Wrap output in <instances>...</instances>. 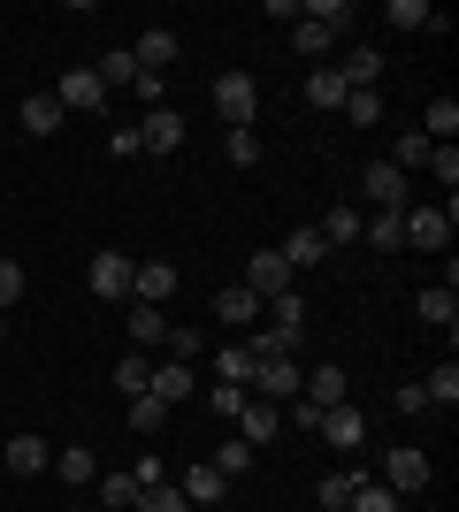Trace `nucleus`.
Returning <instances> with one entry per match:
<instances>
[{
	"label": "nucleus",
	"mask_w": 459,
	"mask_h": 512,
	"mask_svg": "<svg viewBox=\"0 0 459 512\" xmlns=\"http://www.w3.org/2000/svg\"><path fill=\"white\" fill-rule=\"evenodd\" d=\"M0 459H8V474H46L54 467V444H46V436H8Z\"/></svg>",
	"instance_id": "obj_15"
},
{
	"label": "nucleus",
	"mask_w": 459,
	"mask_h": 512,
	"mask_svg": "<svg viewBox=\"0 0 459 512\" xmlns=\"http://www.w3.org/2000/svg\"><path fill=\"white\" fill-rule=\"evenodd\" d=\"M192 390H199V375H192L184 360H161V367L146 375V398H161V406H184Z\"/></svg>",
	"instance_id": "obj_9"
},
{
	"label": "nucleus",
	"mask_w": 459,
	"mask_h": 512,
	"mask_svg": "<svg viewBox=\"0 0 459 512\" xmlns=\"http://www.w3.org/2000/svg\"><path fill=\"white\" fill-rule=\"evenodd\" d=\"M131 268H138V260L108 245V253H92V260H85V283L100 291V299H131Z\"/></svg>",
	"instance_id": "obj_5"
},
{
	"label": "nucleus",
	"mask_w": 459,
	"mask_h": 512,
	"mask_svg": "<svg viewBox=\"0 0 459 512\" xmlns=\"http://www.w3.org/2000/svg\"><path fill=\"white\" fill-rule=\"evenodd\" d=\"M207 459H215V467H222V474H230V482H238V474H245V467H253V444H245V436H222V444H215V451H207Z\"/></svg>",
	"instance_id": "obj_34"
},
{
	"label": "nucleus",
	"mask_w": 459,
	"mask_h": 512,
	"mask_svg": "<svg viewBox=\"0 0 459 512\" xmlns=\"http://www.w3.org/2000/svg\"><path fill=\"white\" fill-rule=\"evenodd\" d=\"M314 436H322L329 451H360V436H368V421H360V406H352V398H345V406H329L322 421H314Z\"/></svg>",
	"instance_id": "obj_7"
},
{
	"label": "nucleus",
	"mask_w": 459,
	"mask_h": 512,
	"mask_svg": "<svg viewBox=\"0 0 459 512\" xmlns=\"http://www.w3.org/2000/svg\"><path fill=\"white\" fill-rule=\"evenodd\" d=\"M429 169H437L444 199H452V184H459V146H437V153H429Z\"/></svg>",
	"instance_id": "obj_46"
},
{
	"label": "nucleus",
	"mask_w": 459,
	"mask_h": 512,
	"mask_svg": "<svg viewBox=\"0 0 459 512\" xmlns=\"http://www.w3.org/2000/svg\"><path fill=\"white\" fill-rule=\"evenodd\" d=\"M16 299H23V268H16V260H0V314H8Z\"/></svg>",
	"instance_id": "obj_48"
},
{
	"label": "nucleus",
	"mask_w": 459,
	"mask_h": 512,
	"mask_svg": "<svg viewBox=\"0 0 459 512\" xmlns=\"http://www.w3.org/2000/svg\"><path fill=\"white\" fill-rule=\"evenodd\" d=\"M268 329H284V337H299V329H306V299H299V291L268 299Z\"/></svg>",
	"instance_id": "obj_31"
},
{
	"label": "nucleus",
	"mask_w": 459,
	"mask_h": 512,
	"mask_svg": "<svg viewBox=\"0 0 459 512\" xmlns=\"http://www.w3.org/2000/svg\"><path fill=\"white\" fill-rule=\"evenodd\" d=\"M215 314L230 321V329H253V321H261V299H253L245 283H230V291H215Z\"/></svg>",
	"instance_id": "obj_21"
},
{
	"label": "nucleus",
	"mask_w": 459,
	"mask_h": 512,
	"mask_svg": "<svg viewBox=\"0 0 459 512\" xmlns=\"http://www.w3.org/2000/svg\"><path fill=\"white\" fill-rule=\"evenodd\" d=\"M207 413H215V421H238V413H245V390L238 383H215V390H207Z\"/></svg>",
	"instance_id": "obj_42"
},
{
	"label": "nucleus",
	"mask_w": 459,
	"mask_h": 512,
	"mask_svg": "<svg viewBox=\"0 0 459 512\" xmlns=\"http://www.w3.org/2000/svg\"><path fill=\"white\" fill-rule=\"evenodd\" d=\"M108 92H131V77H138V62H131V46H115V54H100V69H92Z\"/></svg>",
	"instance_id": "obj_30"
},
{
	"label": "nucleus",
	"mask_w": 459,
	"mask_h": 512,
	"mask_svg": "<svg viewBox=\"0 0 459 512\" xmlns=\"http://www.w3.org/2000/svg\"><path fill=\"white\" fill-rule=\"evenodd\" d=\"M345 512H398V497L383 490V482H360V497H352Z\"/></svg>",
	"instance_id": "obj_45"
},
{
	"label": "nucleus",
	"mask_w": 459,
	"mask_h": 512,
	"mask_svg": "<svg viewBox=\"0 0 459 512\" xmlns=\"http://www.w3.org/2000/svg\"><path fill=\"white\" fill-rule=\"evenodd\" d=\"M276 428H284V406H268V398H245V413H238V436L253 451L261 444H276Z\"/></svg>",
	"instance_id": "obj_13"
},
{
	"label": "nucleus",
	"mask_w": 459,
	"mask_h": 512,
	"mask_svg": "<svg viewBox=\"0 0 459 512\" xmlns=\"http://www.w3.org/2000/svg\"><path fill=\"white\" fill-rule=\"evenodd\" d=\"M360 482H368V474H329L322 482V512H345L352 497H360Z\"/></svg>",
	"instance_id": "obj_38"
},
{
	"label": "nucleus",
	"mask_w": 459,
	"mask_h": 512,
	"mask_svg": "<svg viewBox=\"0 0 459 512\" xmlns=\"http://www.w3.org/2000/svg\"><path fill=\"white\" fill-rule=\"evenodd\" d=\"M54 474H62L69 490H85V482H100V459L85 444H69V451H54Z\"/></svg>",
	"instance_id": "obj_23"
},
{
	"label": "nucleus",
	"mask_w": 459,
	"mask_h": 512,
	"mask_svg": "<svg viewBox=\"0 0 459 512\" xmlns=\"http://www.w3.org/2000/svg\"><path fill=\"white\" fill-rule=\"evenodd\" d=\"M100 505H108V512L138 505V482H131V474H100Z\"/></svg>",
	"instance_id": "obj_41"
},
{
	"label": "nucleus",
	"mask_w": 459,
	"mask_h": 512,
	"mask_svg": "<svg viewBox=\"0 0 459 512\" xmlns=\"http://www.w3.org/2000/svg\"><path fill=\"white\" fill-rule=\"evenodd\" d=\"M131 92H138V107H146V115H153V107H161V92H169V85H161V77H146V69H138V77H131Z\"/></svg>",
	"instance_id": "obj_49"
},
{
	"label": "nucleus",
	"mask_w": 459,
	"mask_h": 512,
	"mask_svg": "<svg viewBox=\"0 0 459 512\" xmlns=\"http://www.w3.org/2000/svg\"><path fill=\"white\" fill-rule=\"evenodd\" d=\"M360 230H368V222H360V207H329V214H322V245H360Z\"/></svg>",
	"instance_id": "obj_29"
},
{
	"label": "nucleus",
	"mask_w": 459,
	"mask_h": 512,
	"mask_svg": "<svg viewBox=\"0 0 459 512\" xmlns=\"http://www.w3.org/2000/svg\"><path fill=\"white\" fill-rule=\"evenodd\" d=\"M54 100H62V115H92V107L108 100V85H100L92 69H69L62 85H54Z\"/></svg>",
	"instance_id": "obj_12"
},
{
	"label": "nucleus",
	"mask_w": 459,
	"mask_h": 512,
	"mask_svg": "<svg viewBox=\"0 0 459 512\" xmlns=\"http://www.w3.org/2000/svg\"><path fill=\"white\" fill-rule=\"evenodd\" d=\"M69 512H92V505H69Z\"/></svg>",
	"instance_id": "obj_52"
},
{
	"label": "nucleus",
	"mask_w": 459,
	"mask_h": 512,
	"mask_svg": "<svg viewBox=\"0 0 459 512\" xmlns=\"http://www.w3.org/2000/svg\"><path fill=\"white\" fill-rule=\"evenodd\" d=\"M176 490L192 497V512H199V505H215V497H222V490H230V474H222V467H215V459H192V467L176 474Z\"/></svg>",
	"instance_id": "obj_10"
},
{
	"label": "nucleus",
	"mask_w": 459,
	"mask_h": 512,
	"mask_svg": "<svg viewBox=\"0 0 459 512\" xmlns=\"http://www.w3.org/2000/svg\"><path fill=\"white\" fill-rule=\"evenodd\" d=\"M146 375H153V360H146V352L115 360V390H131V398H146Z\"/></svg>",
	"instance_id": "obj_39"
},
{
	"label": "nucleus",
	"mask_w": 459,
	"mask_h": 512,
	"mask_svg": "<svg viewBox=\"0 0 459 512\" xmlns=\"http://www.w3.org/2000/svg\"><path fill=\"white\" fill-rule=\"evenodd\" d=\"M0 344H8V314H0Z\"/></svg>",
	"instance_id": "obj_51"
},
{
	"label": "nucleus",
	"mask_w": 459,
	"mask_h": 512,
	"mask_svg": "<svg viewBox=\"0 0 459 512\" xmlns=\"http://www.w3.org/2000/svg\"><path fill=\"white\" fill-rule=\"evenodd\" d=\"M161 421H169L161 398H131V428H138V436H161Z\"/></svg>",
	"instance_id": "obj_44"
},
{
	"label": "nucleus",
	"mask_w": 459,
	"mask_h": 512,
	"mask_svg": "<svg viewBox=\"0 0 459 512\" xmlns=\"http://www.w3.org/2000/svg\"><path fill=\"white\" fill-rule=\"evenodd\" d=\"M131 62L146 69V77H161V69L176 62V31H161V23H153V31H138V46H131Z\"/></svg>",
	"instance_id": "obj_17"
},
{
	"label": "nucleus",
	"mask_w": 459,
	"mask_h": 512,
	"mask_svg": "<svg viewBox=\"0 0 459 512\" xmlns=\"http://www.w3.org/2000/svg\"><path fill=\"white\" fill-rule=\"evenodd\" d=\"M131 337H138V352L169 344V314H161V306H138V299H131Z\"/></svg>",
	"instance_id": "obj_27"
},
{
	"label": "nucleus",
	"mask_w": 459,
	"mask_h": 512,
	"mask_svg": "<svg viewBox=\"0 0 459 512\" xmlns=\"http://www.w3.org/2000/svg\"><path fill=\"white\" fill-rule=\"evenodd\" d=\"M421 138H429V146H452V138H459V100H452V92H444V100H429V115H421Z\"/></svg>",
	"instance_id": "obj_20"
},
{
	"label": "nucleus",
	"mask_w": 459,
	"mask_h": 512,
	"mask_svg": "<svg viewBox=\"0 0 459 512\" xmlns=\"http://www.w3.org/2000/svg\"><path fill=\"white\" fill-rule=\"evenodd\" d=\"M215 115L230 130H253V115H261V85H253V69H222V77H215Z\"/></svg>",
	"instance_id": "obj_2"
},
{
	"label": "nucleus",
	"mask_w": 459,
	"mask_h": 512,
	"mask_svg": "<svg viewBox=\"0 0 459 512\" xmlns=\"http://www.w3.org/2000/svg\"><path fill=\"white\" fill-rule=\"evenodd\" d=\"M383 23H398V31H429V23H437V8H429V0H391V8H383Z\"/></svg>",
	"instance_id": "obj_32"
},
{
	"label": "nucleus",
	"mask_w": 459,
	"mask_h": 512,
	"mask_svg": "<svg viewBox=\"0 0 459 512\" xmlns=\"http://www.w3.org/2000/svg\"><path fill=\"white\" fill-rule=\"evenodd\" d=\"M345 23H352V0H306V8H299V31H291V46L322 62L329 46L345 39Z\"/></svg>",
	"instance_id": "obj_1"
},
{
	"label": "nucleus",
	"mask_w": 459,
	"mask_h": 512,
	"mask_svg": "<svg viewBox=\"0 0 459 512\" xmlns=\"http://www.w3.org/2000/svg\"><path fill=\"white\" fill-rule=\"evenodd\" d=\"M414 314H421V321H437V329H459V291H452V283L421 291V299H414Z\"/></svg>",
	"instance_id": "obj_22"
},
{
	"label": "nucleus",
	"mask_w": 459,
	"mask_h": 512,
	"mask_svg": "<svg viewBox=\"0 0 459 512\" xmlns=\"http://www.w3.org/2000/svg\"><path fill=\"white\" fill-rule=\"evenodd\" d=\"M421 390H429V406H459V367L444 360V367H437V375H429Z\"/></svg>",
	"instance_id": "obj_43"
},
{
	"label": "nucleus",
	"mask_w": 459,
	"mask_h": 512,
	"mask_svg": "<svg viewBox=\"0 0 459 512\" xmlns=\"http://www.w3.org/2000/svg\"><path fill=\"white\" fill-rule=\"evenodd\" d=\"M215 383L253 390V352H245V344H222V352H215Z\"/></svg>",
	"instance_id": "obj_28"
},
{
	"label": "nucleus",
	"mask_w": 459,
	"mask_h": 512,
	"mask_svg": "<svg viewBox=\"0 0 459 512\" xmlns=\"http://www.w3.org/2000/svg\"><path fill=\"white\" fill-rule=\"evenodd\" d=\"M337 77H345L352 92H375V77H383V54H375V46H352V54H345V69H337Z\"/></svg>",
	"instance_id": "obj_24"
},
{
	"label": "nucleus",
	"mask_w": 459,
	"mask_h": 512,
	"mask_svg": "<svg viewBox=\"0 0 459 512\" xmlns=\"http://www.w3.org/2000/svg\"><path fill=\"white\" fill-rule=\"evenodd\" d=\"M429 153H437V146H429L421 130H406V138L391 146V169H429Z\"/></svg>",
	"instance_id": "obj_36"
},
{
	"label": "nucleus",
	"mask_w": 459,
	"mask_h": 512,
	"mask_svg": "<svg viewBox=\"0 0 459 512\" xmlns=\"http://www.w3.org/2000/svg\"><path fill=\"white\" fill-rule=\"evenodd\" d=\"M299 375H306L299 360H253V383H261V398H268V406L299 398Z\"/></svg>",
	"instance_id": "obj_11"
},
{
	"label": "nucleus",
	"mask_w": 459,
	"mask_h": 512,
	"mask_svg": "<svg viewBox=\"0 0 459 512\" xmlns=\"http://www.w3.org/2000/svg\"><path fill=\"white\" fill-rule=\"evenodd\" d=\"M398 222H406V245H421V253H444V245H452L459 207H452V199H444V207H406Z\"/></svg>",
	"instance_id": "obj_3"
},
{
	"label": "nucleus",
	"mask_w": 459,
	"mask_h": 512,
	"mask_svg": "<svg viewBox=\"0 0 459 512\" xmlns=\"http://www.w3.org/2000/svg\"><path fill=\"white\" fill-rule=\"evenodd\" d=\"M299 390H306V406H322V413H329V406H345V390H352V383H345V367H314V375H299Z\"/></svg>",
	"instance_id": "obj_19"
},
{
	"label": "nucleus",
	"mask_w": 459,
	"mask_h": 512,
	"mask_svg": "<svg viewBox=\"0 0 459 512\" xmlns=\"http://www.w3.org/2000/svg\"><path fill=\"white\" fill-rule=\"evenodd\" d=\"M383 490H391V497H414V490H429V451H414V444H391V451H383Z\"/></svg>",
	"instance_id": "obj_4"
},
{
	"label": "nucleus",
	"mask_w": 459,
	"mask_h": 512,
	"mask_svg": "<svg viewBox=\"0 0 459 512\" xmlns=\"http://www.w3.org/2000/svg\"><path fill=\"white\" fill-rule=\"evenodd\" d=\"M169 360H184V367L199 360V329H176V321H169Z\"/></svg>",
	"instance_id": "obj_47"
},
{
	"label": "nucleus",
	"mask_w": 459,
	"mask_h": 512,
	"mask_svg": "<svg viewBox=\"0 0 459 512\" xmlns=\"http://www.w3.org/2000/svg\"><path fill=\"white\" fill-rule=\"evenodd\" d=\"M360 237H368L375 253H398V245H406V222H398V214H375V222H368Z\"/></svg>",
	"instance_id": "obj_37"
},
{
	"label": "nucleus",
	"mask_w": 459,
	"mask_h": 512,
	"mask_svg": "<svg viewBox=\"0 0 459 512\" xmlns=\"http://www.w3.org/2000/svg\"><path fill=\"white\" fill-rule=\"evenodd\" d=\"M131 482H138V490H153V482H169V474H161V459H153V451H138V467H131Z\"/></svg>",
	"instance_id": "obj_50"
},
{
	"label": "nucleus",
	"mask_w": 459,
	"mask_h": 512,
	"mask_svg": "<svg viewBox=\"0 0 459 512\" xmlns=\"http://www.w3.org/2000/svg\"><path fill=\"white\" fill-rule=\"evenodd\" d=\"M16 123L31 130V138H54V130H62V100H54V92H23Z\"/></svg>",
	"instance_id": "obj_16"
},
{
	"label": "nucleus",
	"mask_w": 459,
	"mask_h": 512,
	"mask_svg": "<svg viewBox=\"0 0 459 512\" xmlns=\"http://www.w3.org/2000/svg\"><path fill=\"white\" fill-rule=\"evenodd\" d=\"M345 77H337V69H314V77H306V107H322V115H337V107H345Z\"/></svg>",
	"instance_id": "obj_25"
},
{
	"label": "nucleus",
	"mask_w": 459,
	"mask_h": 512,
	"mask_svg": "<svg viewBox=\"0 0 459 512\" xmlns=\"http://www.w3.org/2000/svg\"><path fill=\"white\" fill-rule=\"evenodd\" d=\"M222 153H230V169H253V161H261V138H253V130H222Z\"/></svg>",
	"instance_id": "obj_40"
},
{
	"label": "nucleus",
	"mask_w": 459,
	"mask_h": 512,
	"mask_svg": "<svg viewBox=\"0 0 459 512\" xmlns=\"http://www.w3.org/2000/svg\"><path fill=\"white\" fill-rule=\"evenodd\" d=\"M345 123H360V130H375L383 123V92H345V107H337Z\"/></svg>",
	"instance_id": "obj_33"
},
{
	"label": "nucleus",
	"mask_w": 459,
	"mask_h": 512,
	"mask_svg": "<svg viewBox=\"0 0 459 512\" xmlns=\"http://www.w3.org/2000/svg\"><path fill=\"white\" fill-rule=\"evenodd\" d=\"M169 291H176V268H169V260H138V268H131V299L138 306H161Z\"/></svg>",
	"instance_id": "obj_14"
},
{
	"label": "nucleus",
	"mask_w": 459,
	"mask_h": 512,
	"mask_svg": "<svg viewBox=\"0 0 459 512\" xmlns=\"http://www.w3.org/2000/svg\"><path fill=\"white\" fill-rule=\"evenodd\" d=\"M245 291H253V299H284V291H291V260L284 253H253V260H245Z\"/></svg>",
	"instance_id": "obj_6"
},
{
	"label": "nucleus",
	"mask_w": 459,
	"mask_h": 512,
	"mask_svg": "<svg viewBox=\"0 0 459 512\" xmlns=\"http://www.w3.org/2000/svg\"><path fill=\"white\" fill-rule=\"evenodd\" d=\"M368 199L383 214H406V169H391V161H375L368 169Z\"/></svg>",
	"instance_id": "obj_18"
},
{
	"label": "nucleus",
	"mask_w": 459,
	"mask_h": 512,
	"mask_svg": "<svg viewBox=\"0 0 459 512\" xmlns=\"http://www.w3.org/2000/svg\"><path fill=\"white\" fill-rule=\"evenodd\" d=\"M138 512H192V497L176 482H153V490H138Z\"/></svg>",
	"instance_id": "obj_35"
},
{
	"label": "nucleus",
	"mask_w": 459,
	"mask_h": 512,
	"mask_svg": "<svg viewBox=\"0 0 459 512\" xmlns=\"http://www.w3.org/2000/svg\"><path fill=\"white\" fill-rule=\"evenodd\" d=\"M176 146H184V115H176V107L138 115V153H176Z\"/></svg>",
	"instance_id": "obj_8"
},
{
	"label": "nucleus",
	"mask_w": 459,
	"mask_h": 512,
	"mask_svg": "<svg viewBox=\"0 0 459 512\" xmlns=\"http://www.w3.org/2000/svg\"><path fill=\"white\" fill-rule=\"evenodd\" d=\"M276 253H284V260H291V276H299V268H322V253H329V245H322V230H291L284 245H276Z\"/></svg>",
	"instance_id": "obj_26"
}]
</instances>
